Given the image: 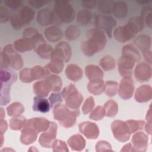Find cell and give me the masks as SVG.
I'll use <instances>...</instances> for the list:
<instances>
[{"label":"cell","mask_w":152,"mask_h":152,"mask_svg":"<svg viewBox=\"0 0 152 152\" xmlns=\"http://www.w3.org/2000/svg\"><path fill=\"white\" fill-rule=\"evenodd\" d=\"M87 33L90 39L83 42L82 49L84 54L91 56L104 47L106 39L104 34L97 30H90Z\"/></svg>","instance_id":"cell-1"},{"label":"cell","mask_w":152,"mask_h":152,"mask_svg":"<svg viewBox=\"0 0 152 152\" xmlns=\"http://www.w3.org/2000/svg\"><path fill=\"white\" fill-rule=\"evenodd\" d=\"M78 111H69L65 106L59 104L54 109V118L65 127L72 126L76 120Z\"/></svg>","instance_id":"cell-2"},{"label":"cell","mask_w":152,"mask_h":152,"mask_svg":"<svg viewBox=\"0 0 152 152\" xmlns=\"http://www.w3.org/2000/svg\"><path fill=\"white\" fill-rule=\"evenodd\" d=\"M62 95L65 98L66 104L72 109L78 108L83 99L81 94L78 92L72 84L65 87L62 91Z\"/></svg>","instance_id":"cell-3"},{"label":"cell","mask_w":152,"mask_h":152,"mask_svg":"<svg viewBox=\"0 0 152 152\" xmlns=\"http://www.w3.org/2000/svg\"><path fill=\"white\" fill-rule=\"evenodd\" d=\"M55 5V11L62 20L70 22L74 20V11L72 6L68 2L56 1Z\"/></svg>","instance_id":"cell-4"},{"label":"cell","mask_w":152,"mask_h":152,"mask_svg":"<svg viewBox=\"0 0 152 152\" xmlns=\"http://www.w3.org/2000/svg\"><path fill=\"white\" fill-rule=\"evenodd\" d=\"M34 11L28 7H24L19 12L18 15H14L11 18V23L13 27L16 29H20L21 24L29 23L34 18Z\"/></svg>","instance_id":"cell-5"},{"label":"cell","mask_w":152,"mask_h":152,"mask_svg":"<svg viewBox=\"0 0 152 152\" xmlns=\"http://www.w3.org/2000/svg\"><path fill=\"white\" fill-rule=\"evenodd\" d=\"M129 23L125 27H118L114 32L116 39L121 42H125L134 37L137 33V29L133 23Z\"/></svg>","instance_id":"cell-6"},{"label":"cell","mask_w":152,"mask_h":152,"mask_svg":"<svg viewBox=\"0 0 152 152\" xmlns=\"http://www.w3.org/2000/svg\"><path fill=\"white\" fill-rule=\"evenodd\" d=\"M112 128L113 135L118 140L125 141L129 139L130 133L128 132L129 130L128 124L116 121L112 123Z\"/></svg>","instance_id":"cell-7"},{"label":"cell","mask_w":152,"mask_h":152,"mask_svg":"<svg viewBox=\"0 0 152 152\" xmlns=\"http://www.w3.org/2000/svg\"><path fill=\"white\" fill-rule=\"evenodd\" d=\"M80 132L84 134L88 138H97L99 135L97 126L92 122H83L79 125Z\"/></svg>","instance_id":"cell-8"},{"label":"cell","mask_w":152,"mask_h":152,"mask_svg":"<svg viewBox=\"0 0 152 152\" xmlns=\"http://www.w3.org/2000/svg\"><path fill=\"white\" fill-rule=\"evenodd\" d=\"M132 80L129 78H125L121 82L119 93L122 99H129L131 97L134 86Z\"/></svg>","instance_id":"cell-9"},{"label":"cell","mask_w":152,"mask_h":152,"mask_svg":"<svg viewBox=\"0 0 152 152\" xmlns=\"http://www.w3.org/2000/svg\"><path fill=\"white\" fill-rule=\"evenodd\" d=\"M97 25L100 28H104L108 36L111 37L112 30L113 27L116 25V21L110 17L99 16L97 18Z\"/></svg>","instance_id":"cell-10"},{"label":"cell","mask_w":152,"mask_h":152,"mask_svg":"<svg viewBox=\"0 0 152 152\" xmlns=\"http://www.w3.org/2000/svg\"><path fill=\"white\" fill-rule=\"evenodd\" d=\"M33 109L35 111L46 113L50 110V104L46 99L42 96H36L34 98Z\"/></svg>","instance_id":"cell-11"},{"label":"cell","mask_w":152,"mask_h":152,"mask_svg":"<svg viewBox=\"0 0 152 152\" xmlns=\"http://www.w3.org/2000/svg\"><path fill=\"white\" fill-rule=\"evenodd\" d=\"M66 75L68 78L75 81L82 77V71L77 65L71 64L66 69Z\"/></svg>","instance_id":"cell-12"},{"label":"cell","mask_w":152,"mask_h":152,"mask_svg":"<svg viewBox=\"0 0 152 152\" xmlns=\"http://www.w3.org/2000/svg\"><path fill=\"white\" fill-rule=\"evenodd\" d=\"M48 83V82H47ZM46 81H39L34 84V90L36 94L39 96H46L50 90V87Z\"/></svg>","instance_id":"cell-13"},{"label":"cell","mask_w":152,"mask_h":152,"mask_svg":"<svg viewBox=\"0 0 152 152\" xmlns=\"http://www.w3.org/2000/svg\"><path fill=\"white\" fill-rule=\"evenodd\" d=\"M127 13V7L125 2L118 1L113 6V14L118 18L124 17Z\"/></svg>","instance_id":"cell-14"},{"label":"cell","mask_w":152,"mask_h":152,"mask_svg":"<svg viewBox=\"0 0 152 152\" xmlns=\"http://www.w3.org/2000/svg\"><path fill=\"white\" fill-rule=\"evenodd\" d=\"M7 112L9 116H18L23 112L24 107L20 103H14L7 107Z\"/></svg>","instance_id":"cell-15"},{"label":"cell","mask_w":152,"mask_h":152,"mask_svg":"<svg viewBox=\"0 0 152 152\" xmlns=\"http://www.w3.org/2000/svg\"><path fill=\"white\" fill-rule=\"evenodd\" d=\"M14 46L17 50L21 52L30 50L33 47L30 40L22 39L16 40L14 42Z\"/></svg>","instance_id":"cell-16"},{"label":"cell","mask_w":152,"mask_h":152,"mask_svg":"<svg viewBox=\"0 0 152 152\" xmlns=\"http://www.w3.org/2000/svg\"><path fill=\"white\" fill-rule=\"evenodd\" d=\"M91 14L90 11L87 10H84L80 11L78 14L77 20L78 22L80 23V24L85 25L87 24V23L91 20Z\"/></svg>","instance_id":"cell-17"},{"label":"cell","mask_w":152,"mask_h":152,"mask_svg":"<svg viewBox=\"0 0 152 152\" xmlns=\"http://www.w3.org/2000/svg\"><path fill=\"white\" fill-rule=\"evenodd\" d=\"M25 118L23 117L20 118H12L10 121V126L12 129L18 130L24 125Z\"/></svg>","instance_id":"cell-18"},{"label":"cell","mask_w":152,"mask_h":152,"mask_svg":"<svg viewBox=\"0 0 152 152\" xmlns=\"http://www.w3.org/2000/svg\"><path fill=\"white\" fill-rule=\"evenodd\" d=\"M105 107L107 110L106 116H113L117 113V104L113 101H108L105 104Z\"/></svg>","instance_id":"cell-19"},{"label":"cell","mask_w":152,"mask_h":152,"mask_svg":"<svg viewBox=\"0 0 152 152\" xmlns=\"http://www.w3.org/2000/svg\"><path fill=\"white\" fill-rule=\"evenodd\" d=\"M66 37L68 39H74L79 35V30L77 26H71L69 27L65 32Z\"/></svg>","instance_id":"cell-20"},{"label":"cell","mask_w":152,"mask_h":152,"mask_svg":"<svg viewBox=\"0 0 152 152\" xmlns=\"http://www.w3.org/2000/svg\"><path fill=\"white\" fill-rule=\"evenodd\" d=\"M105 110L102 106H97L90 115V118L94 120L101 119L104 115Z\"/></svg>","instance_id":"cell-21"},{"label":"cell","mask_w":152,"mask_h":152,"mask_svg":"<svg viewBox=\"0 0 152 152\" xmlns=\"http://www.w3.org/2000/svg\"><path fill=\"white\" fill-rule=\"evenodd\" d=\"M112 1H103L99 2V9L103 12L110 13L112 10Z\"/></svg>","instance_id":"cell-22"},{"label":"cell","mask_w":152,"mask_h":152,"mask_svg":"<svg viewBox=\"0 0 152 152\" xmlns=\"http://www.w3.org/2000/svg\"><path fill=\"white\" fill-rule=\"evenodd\" d=\"M117 86L118 83L116 82L107 81L106 83V92L108 94V96H112L116 94Z\"/></svg>","instance_id":"cell-23"},{"label":"cell","mask_w":152,"mask_h":152,"mask_svg":"<svg viewBox=\"0 0 152 152\" xmlns=\"http://www.w3.org/2000/svg\"><path fill=\"white\" fill-rule=\"evenodd\" d=\"M94 106V101L93 98L92 97H88L85 102L83 106V112L84 114H87L90 110H91Z\"/></svg>","instance_id":"cell-24"},{"label":"cell","mask_w":152,"mask_h":152,"mask_svg":"<svg viewBox=\"0 0 152 152\" xmlns=\"http://www.w3.org/2000/svg\"><path fill=\"white\" fill-rule=\"evenodd\" d=\"M30 69H24L21 71L20 72V79L23 82H31L33 80L31 78L30 76H28L30 74Z\"/></svg>","instance_id":"cell-25"},{"label":"cell","mask_w":152,"mask_h":152,"mask_svg":"<svg viewBox=\"0 0 152 152\" xmlns=\"http://www.w3.org/2000/svg\"><path fill=\"white\" fill-rule=\"evenodd\" d=\"M9 18V12L4 7L0 8V20L1 22L7 21Z\"/></svg>","instance_id":"cell-26"},{"label":"cell","mask_w":152,"mask_h":152,"mask_svg":"<svg viewBox=\"0 0 152 152\" xmlns=\"http://www.w3.org/2000/svg\"><path fill=\"white\" fill-rule=\"evenodd\" d=\"M4 4L10 8H16L20 7L22 3L20 1H5Z\"/></svg>","instance_id":"cell-27"},{"label":"cell","mask_w":152,"mask_h":152,"mask_svg":"<svg viewBox=\"0 0 152 152\" xmlns=\"http://www.w3.org/2000/svg\"><path fill=\"white\" fill-rule=\"evenodd\" d=\"M49 100L51 103L52 106H53V104L56 102H61L62 101V99L61 97L60 94L58 93V94H52L51 96L49 97Z\"/></svg>","instance_id":"cell-28"},{"label":"cell","mask_w":152,"mask_h":152,"mask_svg":"<svg viewBox=\"0 0 152 152\" xmlns=\"http://www.w3.org/2000/svg\"><path fill=\"white\" fill-rule=\"evenodd\" d=\"M30 4L31 5V6L35 7V8H39L42 7V5H44L45 4L48 3L49 2L46 1H29Z\"/></svg>","instance_id":"cell-29"},{"label":"cell","mask_w":152,"mask_h":152,"mask_svg":"<svg viewBox=\"0 0 152 152\" xmlns=\"http://www.w3.org/2000/svg\"><path fill=\"white\" fill-rule=\"evenodd\" d=\"M84 7L88 8H91L96 7V1H82Z\"/></svg>","instance_id":"cell-30"},{"label":"cell","mask_w":152,"mask_h":152,"mask_svg":"<svg viewBox=\"0 0 152 152\" xmlns=\"http://www.w3.org/2000/svg\"><path fill=\"white\" fill-rule=\"evenodd\" d=\"M7 128V122L3 119H1V134H3V131H5Z\"/></svg>","instance_id":"cell-31"}]
</instances>
